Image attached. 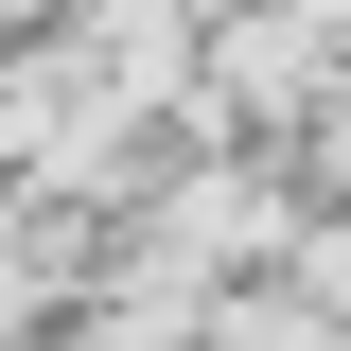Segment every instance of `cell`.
Listing matches in <instances>:
<instances>
[{
  "label": "cell",
  "instance_id": "obj_1",
  "mask_svg": "<svg viewBox=\"0 0 351 351\" xmlns=\"http://www.w3.org/2000/svg\"><path fill=\"white\" fill-rule=\"evenodd\" d=\"M36 18H88V0H0V36H36Z\"/></svg>",
  "mask_w": 351,
  "mask_h": 351
}]
</instances>
